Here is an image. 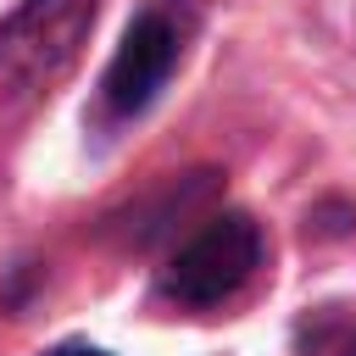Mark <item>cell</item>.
<instances>
[{
  "label": "cell",
  "instance_id": "5b68a950",
  "mask_svg": "<svg viewBox=\"0 0 356 356\" xmlns=\"http://www.w3.org/2000/svg\"><path fill=\"white\" fill-rule=\"evenodd\" d=\"M44 356H111V350H100V345H89V339H67V345H56V350H44Z\"/></svg>",
  "mask_w": 356,
  "mask_h": 356
},
{
  "label": "cell",
  "instance_id": "7a4b0ae2",
  "mask_svg": "<svg viewBox=\"0 0 356 356\" xmlns=\"http://www.w3.org/2000/svg\"><path fill=\"white\" fill-rule=\"evenodd\" d=\"M261 256H267V239H261L256 217L250 211H217L167 256V267L156 273V295L167 306H184V312H211L256 278Z\"/></svg>",
  "mask_w": 356,
  "mask_h": 356
},
{
  "label": "cell",
  "instance_id": "3957f363",
  "mask_svg": "<svg viewBox=\"0 0 356 356\" xmlns=\"http://www.w3.org/2000/svg\"><path fill=\"white\" fill-rule=\"evenodd\" d=\"M184 39H189V17L167 0H150L117 39L106 78H100V106L111 117H139L156 106V95L167 89V78L184 61Z\"/></svg>",
  "mask_w": 356,
  "mask_h": 356
},
{
  "label": "cell",
  "instance_id": "6da1fadb",
  "mask_svg": "<svg viewBox=\"0 0 356 356\" xmlns=\"http://www.w3.org/2000/svg\"><path fill=\"white\" fill-rule=\"evenodd\" d=\"M100 0H17L0 17V128L28 117L83 56Z\"/></svg>",
  "mask_w": 356,
  "mask_h": 356
},
{
  "label": "cell",
  "instance_id": "277c9868",
  "mask_svg": "<svg viewBox=\"0 0 356 356\" xmlns=\"http://www.w3.org/2000/svg\"><path fill=\"white\" fill-rule=\"evenodd\" d=\"M300 356H356V317H339V306L317 312L300 328Z\"/></svg>",
  "mask_w": 356,
  "mask_h": 356
}]
</instances>
